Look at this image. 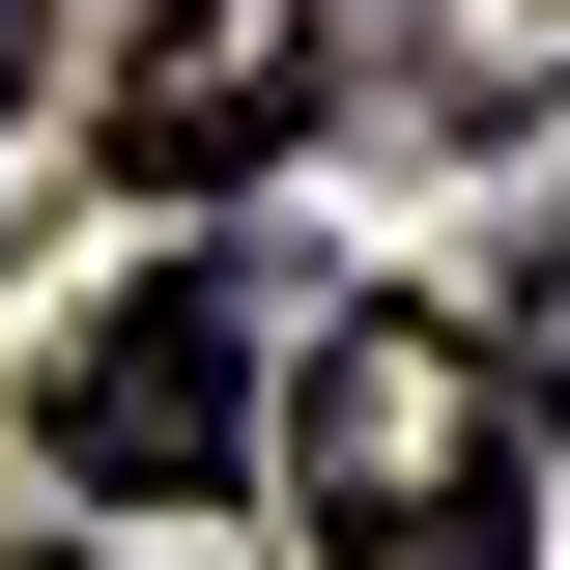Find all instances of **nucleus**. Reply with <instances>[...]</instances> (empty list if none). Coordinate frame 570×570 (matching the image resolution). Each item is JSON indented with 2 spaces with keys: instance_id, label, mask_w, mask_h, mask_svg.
I'll return each instance as SVG.
<instances>
[{
  "instance_id": "f257e3e1",
  "label": "nucleus",
  "mask_w": 570,
  "mask_h": 570,
  "mask_svg": "<svg viewBox=\"0 0 570 570\" xmlns=\"http://www.w3.org/2000/svg\"><path fill=\"white\" fill-rule=\"evenodd\" d=\"M314 570H542V400H513L456 314H314L257 400Z\"/></svg>"
},
{
  "instance_id": "f03ea898",
  "label": "nucleus",
  "mask_w": 570,
  "mask_h": 570,
  "mask_svg": "<svg viewBox=\"0 0 570 570\" xmlns=\"http://www.w3.org/2000/svg\"><path fill=\"white\" fill-rule=\"evenodd\" d=\"M29 428H58L86 513H200V485H257V285L171 257V285H115V314H58Z\"/></svg>"
},
{
  "instance_id": "7ed1b4c3",
  "label": "nucleus",
  "mask_w": 570,
  "mask_h": 570,
  "mask_svg": "<svg viewBox=\"0 0 570 570\" xmlns=\"http://www.w3.org/2000/svg\"><path fill=\"white\" fill-rule=\"evenodd\" d=\"M314 86H343V0H171V29L115 58V171L142 200H228V171L314 142Z\"/></svg>"
},
{
  "instance_id": "20e7f679",
  "label": "nucleus",
  "mask_w": 570,
  "mask_h": 570,
  "mask_svg": "<svg viewBox=\"0 0 570 570\" xmlns=\"http://www.w3.org/2000/svg\"><path fill=\"white\" fill-rule=\"evenodd\" d=\"M513 400L570 428V200H542V257H513Z\"/></svg>"
},
{
  "instance_id": "39448f33",
  "label": "nucleus",
  "mask_w": 570,
  "mask_h": 570,
  "mask_svg": "<svg viewBox=\"0 0 570 570\" xmlns=\"http://www.w3.org/2000/svg\"><path fill=\"white\" fill-rule=\"evenodd\" d=\"M0 86H29V58H0Z\"/></svg>"
}]
</instances>
